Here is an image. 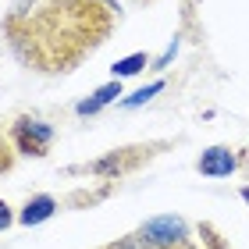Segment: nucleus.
Returning <instances> with one entry per match:
<instances>
[{
  "instance_id": "1",
  "label": "nucleus",
  "mask_w": 249,
  "mask_h": 249,
  "mask_svg": "<svg viewBox=\"0 0 249 249\" xmlns=\"http://www.w3.org/2000/svg\"><path fill=\"white\" fill-rule=\"evenodd\" d=\"M114 15L100 0H50L32 15L7 18V39L15 53L36 71H71L107 39Z\"/></svg>"
},
{
  "instance_id": "2",
  "label": "nucleus",
  "mask_w": 249,
  "mask_h": 249,
  "mask_svg": "<svg viewBox=\"0 0 249 249\" xmlns=\"http://www.w3.org/2000/svg\"><path fill=\"white\" fill-rule=\"evenodd\" d=\"M50 139H53V128H50V124H43V121L21 118L15 124V142H18V150L29 153V157H43V153H47V146H50Z\"/></svg>"
},
{
  "instance_id": "3",
  "label": "nucleus",
  "mask_w": 249,
  "mask_h": 249,
  "mask_svg": "<svg viewBox=\"0 0 249 249\" xmlns=\"http://www.w3.org/2000/svg\"><path fill=\"white\" fill-rule=\"evenodd\" d=\"M142 235L150 242H157L160 249H175V246H185L189 228H185V221H178V217H153V221H146Z\"/></svg>"
},
{
  "instance_id": "4",
  "label": "nucleus",
  "mask_w": 249,
  "mask_h": 249,
  "mask_svg": "<svg viewBox=\"0 0 249 249\" xmlns=\"http://www.w3.org/2000/svg\"><path fill=\"white\" fill-rule=\"evenodd\" d=\"M196 167L207 178H224V175H231L235 167H239V160H235V153L228 150V146H210V150H203Z\"/></svg>"
},
{
  "instance_id": "5",
  "label": "nucleus",
  "mask_w": 249,
  "mask_h": 249,
  "mask_svg": "<svg viewBox=\"0 0 249 249\" xmlns=\"http://www.w3.org/2000/svg\"><path fill=\"white\" fill-rule=\"evenodd\" d=\"M53 207H57V203H53L50 196H36L25 207V213H21V224H39V221H47L50 213H53Z\"/></svg>"
},
{
  "instance_id": "6",
  "label": "nucleus",
  "mask_w": 249,
  "mask_h": 249,
  "mask_svg": "<svg viewBox=\"0 0 249 249\" xmlns=\"http://www.w3.org/2000/svg\"><path fill=\"white\" fill-rule=\"evenodd\" d=\"M114 96H121V86L118 82H110V86H104V89H96V96L93 100H86V104H78V114H96L104 104H110Z\"/></svg>"
},
{
  "instance_id": "7",
  "label": "nucleus",
  "mask_w": 249,
  "mask_h": 249,
  "mask_svg": "<svg viewBox=\"0 0 249 249\" xmlns=\"http://www.w3.org/2000/svg\"><path fill=\"white\" fill-rule=\"evenodd\" d=\"M110 249H160V246H157V242H150V239H146V235L139 231V235H128V239L114 242Z\"/></svg>"
},
{
  "instance_id": "8",
  "label": "nucleus",
  "mask_w": 249,
  "mask_h": 249,
  "mask_svg": "<svg viewBox=\"0 0 249 249\" xmlns=\"http://www.w3.org/2000/svg\"><path fill=\"white\" fill-rule=\"evenodd\" d=\"M142 64H146V53H132V57H124V61L114 64V75H135Z\"/></svg>"
},
{
  "instance_id": "9",
  "label": "nucleus",
  "mask_w": 249,
  "mask_h": 249,
  "mask_svg": "<svg viewBox=\"0 0 249 249\" xmlns=\"http://www.w3.org/2000/svg\"><path fill=\"white\" fill-rule=\"evenodd\" d=\"M160 89H164V82H153L150 89H139V93H135L132 100H124V107H135V104H142V100H150L153 93H160Z\"/></svg>"
},
{
  "instance_id": "10",
  "label": "nucleus",
  "mask_w": 249,
  "mask_h": 249,
  "mask_svg": "<svg viewBox=\"0 0 249 249\" xmlns=\"http://www.w3.org/2000/svg\"><path fill=\"white\" fill-rule=\"evenodd\" d=\"M7 224H11V207L0 199V228H7Z\"/></svg>"
},
{
  "instance_id": "11",
  "label": "nucleus",
  "mask_w": 249,
  "mask_h": 249,
  "mask_svg": "<svg viewBox=\"0 0 249 249\" xmlns=\"http://www.w3.org/2000/svg\"><path fill=\"white\" fill-rule=\"evenodd\" d=\"M242 199H246V203H249V189H242Z\"/></svg>"
}]
</instances>
